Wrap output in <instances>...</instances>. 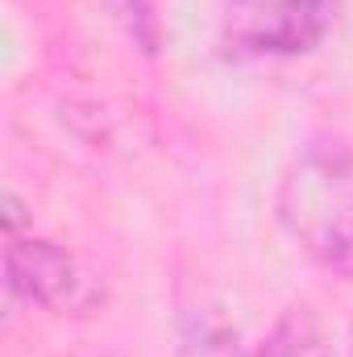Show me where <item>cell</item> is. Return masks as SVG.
<instances>
[{"instance_id":"277c9868","label":"cell","mask_w":353,"mask_h":357,"mask_svg":"<svg viewBox=\"0 0 353 357\" xmlns=\"http://www.w3.org/2000/svg\"><path fill=\"white\" fill-rule=\"evenodd\" d=\"M241 357H333V345L308 307H287L274 328Z\"/></svg>"},{"instance_id":"52a82bcc","label":"cell","mask_w":353,"mask_h":357,"mask_svg":"<svg viewBox=\"0 0 353 357\" xmlns=\"http://www.w3.org/2000/svg\"><path fill=\"white\" fill-rule=\"evenodd\" d=\"M350 357H353V324H350Z\"/></svg>"},{"instance_id":"7a4b0ae2","label":"cell","mask_w":353,"mask_h":357,"mask_svg":"<svg viewBox=\"0 0 353 357\" xmlns=\"http://www.w3.org/2000/svg\"><path fill=\"white\" fill-rule=\"evenodd\" d=\"M337 21V0H225L220 46L233 59H295L316 50Z\"/></svg>"},{"instance_id":"5b68a950","label":"cell","mask_w":353,"mask_h":357,"mask_svg":"<svg viewBox=\"0 0 353 357\" xmlns=\"http://www.w3.org/2000/svg\"><path fill=\"white\" fill-rule=\"evenodd\" d=\"M112 8L121 13L125 29L142 42V50H154L158 46V21L150 13V0H112Z\"/></svg>"},{"instance_id":"8992f818","label":"cell","mask_w":353,"mask_h":357,"mask_svg":"<svg viewBox=\"0 0 353 357\" xmlns=\"http://www.w3.org/2000/svg\"><path fill=\"white\" fill-rule=\"evenodd\" d=\"M25 225V204L17 199V191H4V237H17Z\"/></svg>"},{"instance_id":"6da1fadb","label":"cell","mask_w":353,"mask_h":357,"mask_svg":"<svg viewBox=\"0 0 353 357\" xmlns=\"http://www.w3.org/2000/svg\"><path fill=\"white\" fill-rule=\"evenodd\" d=\"M278 220L320 270L353 278V146L312 137L278 178Z\"/></svg>"},{"instance_id":"3957f363","label":"cell","mask_w":353,"mask_h":357,"mask_svg":"<svg viewBox=\"0 0 353 357\" xmlns=\"http://www.w3.org/2000/svg\"><path fill=\"white\" fill-rule=\"evenodd\" d=\"M4 287L8 299H21L29 307L54 312V316H84L104 303L100 278L80 266L71 250L59 241L17 233L4 245Z\"/></svg>"}]
</instances>
